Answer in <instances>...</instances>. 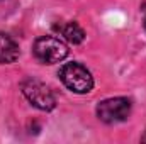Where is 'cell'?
Returning <instances> with one entry per match:
<instances>
[{"mask_svg": "<svg viewBox=\"0 0 146 144\" xmlns=\"http://www.w3.org/2000/svg\"><path fill=\"white\" fill-rule=\"evenodd\" d=\"M19 58V44L7 32H0V65H10Z\"/></svg>", "mask_w": 146, "mask_h": 144, "instance_id": "8992f818", "label": "cell"}, {"mask_svg": "<svg viewBox=\"0 0 146 144\" xmlns=\"http://www.w3.org/2000/svg\"><path fill=\"white\" fill-rule=\"evenodd\" d=\"M54 32L58 36H61L65 41H68L70 44H82L85 41V31L76 24V22H58L54 24Z\"/></svg>", "mask_w": 146, "mask_h": 144, "instance_id": "5b68a950", "label": "cell"}, {"mask_svg": "<svg viewBox=\"0 0 146 144\" xmlns=\"http://www.w3.org/2000/svg\"><path fill=\"white\" fill-rule=\"evenodd\" d=\"M133 110V102L127 97H110L97 104L95 114L99 120L106 124H119L129 119Z\"/></svg>", "mask_w": 146, "mask_h": 144, "instance_id": "3957f363", "label": "cell"}, {"mask_svg": "<svg viewBox=\"0 0 146 144\" xmlns=\"http://www.w3.org/2000/svg\"><path fill=\"white\" fill-rule=\"evenodd\" d=\"M58 76L61 80V83L73 93H88L94 88V76L92 73L87 70V66H83L78 61H72V63H65L60 71Z\"/></svg>", "mask_w": 146, "mask_h": 144, "instance_id": "6da1fadb", "label": "cell"}, {"mask_svg": "<svg viewBox=\"0 0 146 144\" xmlns=\"http://www.w3.org/2000/svg\"><path fill=\"white\" fill-rule=\"evenodd\" d=\"M143 29H145V32H146V15H145V19H143Z\"/></svg>", "mask_w": 146, "mask_h": 144, "instance_id": "52a82bcc", "label": "cell"}, {"mask_svg": "<svg viewBox=\"0 0 146 144\" xmlns=\"http://www.w3.org/2000/svg\"><path fill=\"white\" fill-rule=\"evenodd\" d=\"M21 90H22V95L26 97V100L33 107L44 110V112H49L56 107V97L53 95L49 87L44 85L42 81L36 80V78L24 80L21 83Z\"/></svg>", "mask_w": 146, "mask_h": 144, "instance_id": "277c9868", "label": "cell"}, {"mask_svg": "<svg viewBox=\"0 0 146 144\" xmlns=\"http://www.w3.org/2000/svg\"><path fill=\"white\" fill-rule=\"evenodd\" d=\"M68 46L56 36H41L33 44V54L42 65H56L61 63L68 56Z\"/></svg>", "mask_w": 146, "mask_h": 144, "instance_id": "7a4b0ae2", "label": "cell"}]
</instances>
